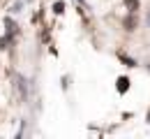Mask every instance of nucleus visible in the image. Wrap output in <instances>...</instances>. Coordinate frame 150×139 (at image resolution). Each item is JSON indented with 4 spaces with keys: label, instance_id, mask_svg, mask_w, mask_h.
Segmentation results:
<instances>
[{
    "label": "nucleus",
    "instance_id": "10",
    "mask_svg": "<svg viewBox=\"0 0 150 139\" xmlns=\"http://www.w3.org/2000/svg\"><path fill=\"white\" fill-rule=\"evenodd\" d=\"M148 26H150V14H148Z\"/></svg>",
    "mask_w": 150,
    "mask_h": 139
},
{
    "label": "nucleus",
    "instance_id": "8",
    "mask_svg": "<svg viewBox=\"0 0 150 139\" xmlns=\"http://www.w3.org/2000/svg\"><path fill=\"white\" fill-rule=\"evenodd\" d=\"M9 37H7V35H5V37H0V51H5V49H7V44H9Z\"/></svg>",
    "mask_w": 150,
    "mask_h": 139
},
{
    "label": "nucleus",
    "instance_id": "9",
    "mask_svg": "<svg viewBox=\"0 0 150 139\" xmlns=\"http://www.w3.org/2000/svg\"><path fill=\"white\" fill-rule=\"evenodd\" d=\"M60 86H62V91H67V88H69V77H67V74L60 79Z\"/></svg>",
    "mask_w": 150,
    "mask_h": 139
},
{
    "label": "nucleus",
    "instance_id": "3",
    "mask_svg": "<svg viewBox=\"0 0 150 139\" xmlns=\"http://www.w3.org/2000/svg\"><path fill=\"white\" fill-rule=\"evenodd\" d=\"M16 88H19V93H21V98H23V100L28 98V86H25L23 74H16Z\"/></svg>",
    "mask_w": 150,
    "mask_h": 139
},
{
    "label": "nucleus",
    "instance_id": "1",
    "mask_svg": "<svg viewBox=\"0 0 150 139\" xmlns=\"http://www.w3.org/2000/svg\"><path fill=\"white\" fill-rule=\"evenodd\" d=\"M129 77H118V81H115V88H118V93L122 95V93H127L129 91Z\"/></svg>",
    "mask_w": 150,
    "mask_h": 139
},
{
    "label": "nucleus",
    "instance_id": "2",
    "mask_svg": "<svg viewBox=\"0 0 150 139\" xmlns=\"http://www.w3.org/2000/svg\"><path fill=\"white\" fill-rule=\"evenodd\" d=\"M122 26H125V30H136V12H129V16H125L122 21Z\"/></svg>",
    "mask_w": 150,
    "mask_h": 139
},
{
    "label": "nucleus",
    "instance_id": "7",
    "mask_svg": "<svg viewBox=\"0 0 150 139\" xmlns=\"http://www.w3.org/2000/svg\"><path fill=\"white\" fill-rule=\"evenodd\" d=\"M62 12H65V2H62V0H58L56 5H53V14H62Z\"/></svg>",
    "mask_w": 150,
    "mask_h": 139
},
{
    "label": "nucleus",
    "instance_id": "6",
    "mask_svg": "<svg viewBox=\"0 0 150 139\" xmlns=\"http://www.w3.org/2000/svg\"><path fill=\"white\" fill-rule=\"evenodd\" d=\"M21 7H23V0H16V2H14L12 7H9V12H12V14H19V12H21Z\"/></svg>",
    "mask_w": 150,
    "mask_h": 139
},
{
    "label": "nucleus",
    "instance_id": "5",
    "mask_svg": "<svg viewBox=\"0 0 150 139\" xmlns=\"http://www.w3.org/2000/svg\"><path fill=\"white\" fill-rule=\"evenodd\" d=\"M118 58L122 60V63H125L127 67H136V60H134V58H129V56H125V53H118Z\"/></svg>",
    "mask_w": 150,
    "mask_h": 139
},
{
    "label": "nucleus",
    "instance_id": "4",
    "mask_svg": "<svg viewBox=\"0 0 150 139\" xmlns=\"http://www.w3.org/2000/svg\"><path fill=\"white\" fill-rule=\"evenodd\" d=\"M125 7H127L129 12H139V7H141V2H139V0H125Z\"/></svg>",
    "mask_w": 150,
    "mask_h": 139
}]
</instances>
